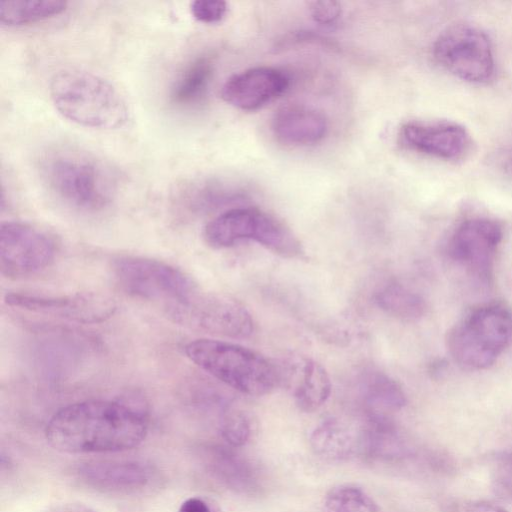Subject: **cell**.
Segmentation results:
<instances>
[{"label": "cell", "mask_w": 512, "mask_h": 512, "mask_svg": "<svg viewBox=\"0 0 512 512\" xmlns=\"http://www.w3.org/2000/svg\"><path fill=\"white\" fill-rule=\"evenodd\" d=\"M471 512H507L504 508L490 503L478 502L472 506Z\"/></svg>", "instance_id": "cell-31"}, {"label": "cell", "mask_w": 512, "mask_h": 512, "mask_svg": "<svg viewBox=\"0 0 512 512\" xmlns=\"http://www.w3.org/2000/svg\"><path fill=\"white\" fill-rule=\"evenodd\" d=\"M323 512H380L377 503L363 489L340 485L325 497Z\"/></svg>", "instance_id": "cell-26"}, {"label": "cell", "mask_w": 512, "mask_h": 512, "mask_svg": "<svg viewBox=\"0 0 512 512\" xmlns=\"http://www.w3.org/2000/svg\"><path fill=\"white\" fill-rule=\"evenodd\" d=\"M49 95L64 118L83 127L114 130L129 120L128 105L120 92L104 78L82 69L54 73Z\"/></svg>", "instance_id": "cell-3"}, {"label": "cell", "mask_w": 512, "mask_h": 512, "mask_svg": "<svg viewBox=\"0 0 512 512\" xmlns=\"http://www.w3.org/2000/svg\"><path fill=\"white\" fill-rule=\"evenodd\" d=\"M67 2L59 0H8L0 2V22L23 26L46 20L65 11Z\"/></svg>", "instance_id": "cell-24"}, {"label": "cell", "mask_w": 512, "mask_h": 512, "mask_svg": "<svg viewBox=\"0 0 512 512\" xmlns=\"http://www.w3.org/2000/svg\"><path fill=\"white\" fill-rule=\"evenodd\" d=\"M181 191V200L193 210L207 211L242 201L245 190L238 184L206 179L186 184Z\"/></svg>", "instance_id": "cell-20"}, {"label": "cell", "mask_w": 512, "mask_h": 512, "mask_svg": "<svg viewBox=\"0 0 512 512\" xmlns=\"http://www.w3.org/2000/svg\"><path fill=\"white\" fill-rule=\"evenodd\" d=\"M512 343V311L502 304L473 309L448 332L446 345L452 359L470 370L492 366Z\"/></svg>", "instance_id": "cell-5"}, {"label": "cell", "mask_w": 512, "mask_h": 512, "mask_svg": "<svg viewBox=\"0 0 512 512\" xmlns=\"http://www.w3.org/2000/svg\"><path fill=\"white\" fill-rule=\"evenodd\" d=\"M502 238L503 229L497 221L486 217L469 218L453 232L448 244L449 255L467 272L489 282Z\"/></svg>", "instance_id": "cell-11"}, {"label": "cell", "mask_w": 512, "mask_h": 512, "mask_svg": "<svg viewBox=\"0 0 512 512\" xmlns=\"http://www.w3.org/2000/svg\"><path fill=\"white\" fill-rule=\"evenodd\" d=\"M184 351L199 368L243 394L265 395L279 384L277 366L241 345L202 338L187 343Z\"/></svg>", "instance_id": "cell-4"}, {"label": "cell", "mask_w": 512, "mask_h": 512, "mask_svg": "<svg viewBox=\"0 0 512 512\" xmlns=\"http://www.w3.org/2000/svg\"><path fill=\"white\" fill-rule=\"evenodd\" d=\"M148 416L138 404L93 399L69 404L48 421V443L65 453L124 451L146 437Z\"/></svg>", "instance_id": "cell-1"}, {"label": "cell", "mask_w": 512, "mask_h": 512, "mask_svg": "<svg viewBox=\"0 0 512 512\" xmlns=\"http://www.w3.org/2000/svg\"><path fill=\"white\" fill-rule=\"evenodd\" d=\"M271 130L276 139L286 145L308 146L320 142L326 135L325 116L303 105H285L275 111Z\"/></svg>", "instance_id": "cell-17"}, {"label": "cell", "mask_w": 512, "mask_h": 512, "mask_svg": "<svg viewBox=\"0 0 512 512\" xmlns=\"http://www.w3.org/2000/svg\"><path fill=\"white\" fill-rule=\"evenodd\" d=\"M53 512H95L94 510L81 505H67L60 507Z\"/></svg>", "instance_id": "cell-32"}, {"label": "cell", "mask_w": 512, "mask_h": 512, "mask_svg": "<svg viewBox=\"0 0 512 512\" xmlns=\"http://www.w3.org/2000/svg\"><path fill=\"white\" fill-rule=\"evenodd\" d=\"M399 137L406 148L445 161L461 160L472 148L468 130L450 120L409 121L401 126Z\"/></svg>", "instance_id": "cell-13"}, {"label": "cell", "mask_w": 512, "mask_h": 512, "mask_svg": "<svg viewBox=\"0 0 512 512\" xmlns=\"http://www.w3.org/2000/svg\"><path fill=\"white\" fill-rule=\"evenodd\" d=\"M112 273L127 294L145 300L177 303L194 291L192 280L178 268L160 260L122 256L112 262Z\"/></svg>", "instance_id": "cell-8"}, {"label": "cell", "mask_w": 512, "mask_h": 512, "mask_svg": "<svg viewBox=\"0 0 512 512\" xmlns=\"http://www.w3.org/2000/svg\"><path fill=\"white\" fill-rule=\"evenodd\" d=\"M214 71L211 57L194 58L177 75L169 93L173 105L188 108L199 104L207 95Z\"/></svg>", "instance_id": "cell-19"}, {"label": "cell", "mask_w": 512, "mask_h": 512, "mask_svg": "<svg viewBox=\"0 0 512 512\" xmlns=\"http://www.w3.org/2000/svg\"><path fill=\"white\" fill-rule=\"evenodd\" d=\"M77 476L86 486L107 493H134L147 488L155 470L139 460H101L82 463Z\"/></svg>", "instance_id": "cell-15"}, {"label": "cell", "mask_w": 512, "mask_h": 512, "mask_svg": "<svg viewBox=\"0 0 512 512\" xmlns=\"http://www.w3.org/2000/svg\"><path fill=\"white\" fill-rule=\"evenodd\" d=\"M219 431L223 440L231 447H241L250 438V421L243 412L230 410L222 416Z\"/></svg>", "instance_id": "cell-27"}, {"label": "cell", "mask_w": 512, "mask_h": 512, "mask_svg": "<svg viewBox=\"0 0 512 512\" xmlns=\"http://www.w3.org/2000/svg\"><path fill=\"white\" fill-rule=\"evenodd\" d=\"M165 309L174 322L215 335L246 338L254 328L245 306L221 294H202L196 290L187 298L165 306Z\"/></svg>", "instance_id": "cell-9"}, {"label": "cell", "mask_w": 512, "mask_h": 512, "mask_svg": "<svg viewBox=\"0 0 512 512\" xmlns=\"http://www.w3.org/2000/svg\"><path fill=\"white\" fill-rule=\"evenodd\" d=\"M432 54L442 69L462 81L483 84L494 75L492 42L473 24L462 22L446 27L435 39Z\"/></svg>", "instance_id": "cell-7"}, {"label": "cell", "mask_w": 512, "mask_h": 512, "mask_svg": "<svg viewBox=\"0 0 512 512\" xmlns=\"http://www.w3.org/2000/svg\"><path fill=\"white\" fill-rule=\"evenodd\" d=\"M204 457L209 472L227 488L242 494H252L260 488L254 467L231 450L208 447Z\"/></svg>", "instance_id": "cell-18"}, {"label": "cell", "mask_w": 512, "mask_h": 512, "mask_svg": "<svg viewBox=\"0 0 512 512\" xmlns=\"http://www.w3.org/2000/svg\"><path fill=\"white\" fill-rule=\"evenodd\" d=\"M206 242L214 248H228L243 240H254L285 258L303 254L298 238L281 220L256 207L230 208L204 228Z\"/></svg>", "instance_id": "cell-6"}, {"label": "cell", "mask_w": 512, "mask_h": 512, "mask_svg": "<svg viewBox=\"0 0 512 512\" xmlns=\"http://www.w3.org/2000/svg\"><path fill=\"white\" fill-rule=\"evenodd\" d=\"M4 301L11 307L84 324L103 322L116 311L114 300L97 292H80L60 296L15 292L6 294Z\"/></svg>", "instance_id": "cell-12"}, {"label": "cell", "mask_w": 512, "mask_h": 512, "mask_svg": "<svg viewBox=\"0 0 512 512\" xmlns=\"http://www.w3.org/2000/svg\"><path fill=\"white\" fill-rule=\"evenodd\" d=\"M356 440L352 431L337 419H327L320 423L310 435V445L318 456L326 460H343L356 449Z\"/></svg>", "instance_id": "cell-21"}, {"label": "cell", "mask_w": 512, "mask_h": 512, "mask_svg": "<svg viewBox=\"0 0 512 512\" xmlns=\"http://www.w3.org/2000/svg\"><path fill=\"white\" fill-rule=\"evenodd\" d=\"M178 512H213V508L201 497H190L181 503Z\"/></svg>", "instance_id": "cell-30"}, {"label": "cell", "mask_w": 512, "mask_h": 512, "mask_svg": "<svg viewBox=\"0 0 512 512\" xmlns=\"http://www.w3.org/2000/svg\"><path fill=\"white\" fill-rule=\"evenodd\" d=\"M363 400L369 416L378 417H386L406 404V396L401 386L382 372H373L366 377Z\"/></svg>", "instance_id": "cell-23"}, {"label": "cell", "mask_w": 512, "mask_h": 512, "mask_svg": "<svg viewBox=\"0 0 512 512\" xmlns=\"http://www.w3.org/2000/svg\"><path fill=\"white\" fill-rule=\"evenodd\" d=\"M289 87V78L281 70L258 66L229 77L221 88V97L229 105L254 111L281 96Z\"/></svg>", "instance_id": "cell-14"}, {"label": "cell", "mask_w": 512, "mask_h": 512, "mask_svg": "<svg viewBox=\"0 0 512 512\" xmlns=\"http://www.w3.org/2000/svg\"><path fill=\"white\" fill-rule=\"evenodd\" d=\"M308 7L312 19L321 25L334 24L342 14L340 3L332 0L312 1Z\"/></svg>", "instance_id": "cell-29"}, {"label": "cell", "mask_w": 512, "mask_h": 512, "mask_svg": "<svg viewBox=\"0 0 512 512\" xmlns=\"http://www.w3.org/2000/svg\"><path fill=\"white\" fill-rule=\"evenodd\" d=\"M377 305L388 315L403 321H415L426 312L424 299L399 283H389L375 296Z\"/></svg>", "instance_id": "cell-25"}, {"label": "cell", "mask_w": 512, "mask_h": 512, "mask_svg": "<svg viewBox=\"0 0 512 512\" xmlns=\"http://www.w3.org/2000/svg\"><path fill=\"white\" fill-rule=\"evenodd\" d=\"M279 384L286 383L297 407L304 412L318 410L331 394V381L325 368L307 357L289 360L284 371L278 368Z\"/></svg>", "instance_id": "cell-16"}, {"label": "cell", "mask_w": 512, "mask_h": 512, "mask_svg": "<svg viewBox=\"0 0 512 512\" xmlns=\"http://www.w3.org/2000/svg\"><path fill=\"white\" fill-rule=\"evenodd\" d=\"M359 448L368 456L381 459L402 457L406 445L387 417L369 416L359 438Z\"/></svg>", "instance_id": "cell-22"}, {"label": "cell", "mask_w": 512, "mask_h": 512, "mask_svg": "<svg viewBox=\"0 0 512 512\" xmlns=\"http://www.w3.org/2000/svg\"><path fill=\"white\" fill-rule=\"evenodd\" d=\"M509 162H510V167H511V169H512V153H511V155H510Z\"/></svg>", "instance_id": "cell-33"}, {"label": "cell", "mask_w": 512, "mask_h": 512, "mask_svg": "<svg viewBox=\"0 0 512 512\" xmlns=\"http://www.w3.org/2000/svg\"><path fill=\"white\" fill-rule=\"evenodd\" d=\"M40 177L66 206L80 212L102 211L112 202L118 181L115 171L95 155L70 146L48 149L39 159Z\"/></svg>", "instance_id": "cell-2"}, {"label": "cell", "mask_w": 512, "mask_h": 512, "mask_svg": "<svg viewBox=\"0 0 512 512\" xmlns=\"http://www.w3.org/2000/svg\"><path fill=\"white\" fill-rule=\"evenodd\" d=\"M190 12L198 22L215 24L226 16L228 4L221 0H195L190 3Z\"/></svg>", "instance_id": "cell-28"}, {"label": "cell", "mask_w": 512, "mask_h": 512, "mask_svg": "<svg viewBox=\"0 0 512 512\" xmlns=\"http://www.w3.org/2000/svg\"><path fill=\"white\" fill-rule=\"evenodd\" d=\"M54 239L26 222L7 221L0 228V270L7 277H22L39 272L54 261Z\"/></svg>", "instance_id": "cell-10"}]
</instances>
